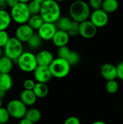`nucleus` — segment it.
<instances>
[{"label":"nucleus","instance_id":"f257e3e1","mask_svg":"<svg viewBox=\"0 0 123 124\" xmlns=\"http://www.w3.org/2000/svg\"><path fill=\"white\" fill-rule=\"evenodd\" d=\"M40 15L46 23H56L61 17V8L55 0H46L41 3Z\"/></svg>","mask_w":123,"mask_h":124},{"label":"nucleus","instance_id":"f03ea898","mask_svg":"<svg viewBox=\"0 0 123 124\" xmlns=\"http://www.w3.org/2000/svg\"><path fill=\"white\" fill-rule=\"evenodd\" d=\"M70 17L75 21L82 23L89 19L91 7L83 0H75L72 2L69 8Z\"/></svg>","mask_w":123,"mask_h":124},{"label":"nucleus","instance_id":"7ed1b4c3","mask_svg":"<svg viewBox=\"0 0 123 124\" xmlns=\"http://www.w3.org/2000/svg\"><path fill=\"white\" fill-rule=\"evenodd\" d=\"M15 62L19 69L24 73L34 72L38 65L36 54L30 51H24Z\"/></svg>","mask_w":123,"mask_h":124},{"label":"nucleus","instance_id":"20e7f679","mask_svg":"<svg viewBox=\"0 0 123 124\" xmlns=\"http://www.w3.org/2000/svg\"><path fill=\"white\" fill-rule=\"evenodd\" d=\"M49 69L54 78L60 79L64 78L69 75L71 70V65L65 59L57 57V58H54L49 65Z\"/></svg>","mask_w":123,"mask_h":124},{"label":"nucleus","instance_id":"39448f33","mask_svg":"<svg viewBox=\"0 0 123 124\" xmlns=\"http://www.w3.org/2000/svg\"><path fill=\"white\" fill-rule=\"evenodd\" d=\"M3 50L5 56L15 62L24 52L23 43L14 36L11 37L7 44L3 48Z\"/></svg>","mask_w":123,"mask_h":124},{"label":"nucleus","instance_id":"423d86ee","mask_svg":"<svg viewBox=\"0 0 123 124\" xmlns=\"http://www.w3.org/2000/svg\"><path fill=\"white\" fill-rule=\"evenodd\" d=\"M9 13L12 21L18 25L28 23V21L31 16L28 4L23 3H19L11 8Z\"/></svg>","mask_w":123,"mask_h":124},{"label":"nucleus","instance_id":"0eeeda50","mask_svg":"<svg viewBox=\"0 0 123 124\" xmlns=\"http://www.w3.org/2000/svg\"><path fill=\"white\" fill-rule=\"evenodd\" d=\"M6 108L7 109L10 117L17 120H21L25 118L28 110L27 106L20 99L10 100L7 103Z\"/></svg>","mask_w":123,"mask_h":124},{"label":"nucleus","instance_id":"6e6552de","mask_svg":"<svg viewBox=\"0 0 123 124\" xmlns=\"http://www.w3.org/2000/svg\"><path fill=\"white\" fill-rule=\"evenodd\" d=\"M89 20L98 28L104 27L109 21V14L102 9L94 10L90 15Z\"/></svg>","mask_w":123,"mask_h":124},{"label":"nucleus","instance_id":"1a4fd4ad","mask_svg":"<svg viewBox=\"0 0 123 124\" xmlns=\"http://www.w3.org/2000/svg\"><path fill=\"white\" fill-rule=\"evenodd\" d=\"M34 30L28 24L18 25L14 31V37L22 43H27L30 37L35 33Z\"/></svg>","mask_w":123,"mask_h":124},{"label":"nucleus","instance_id":"9d476101","mask_svg":"<svg viewBox=\"0 0 123 124\" xmlns=\"http://www.w3.org/2000/svg\"><path fill=\"white\" fill-rule=\"evenodd\" d=\"M57 30L58 29L55 23L45 22L37 31V33L43 41H50L52 40Z\"/></svg>","mask_w":123,"mask_h":124},{"label":"nucleus","instance_id":"9b49d317","mask_svg":"<svg viewBox=\"0 0 123 124\" xmlns=\"http://www.w3.org/2000/svg\"><path fill=\"white\" fill-rule=\"evenodd\" d=\"M98 28L88 19L80 23V36L86 39L94 38L97 33Z\"/></svg>","mask_w":123,"mask_h":124},{"label":"nucleus","instance_id":"f8f14e48","mask_svg":"<svg viewBox=\"0 0 123 124\" xmlns=\"http://www.w3.org/2000/svg\"><path fill=\"white\" fill-rule=\"evenodd\" d=\"M33 76L37 83L47 84L53 77L49 67L38 65L33 72Z\"/></svg>","mask_w":123,"mask_h":124},{"label":"nucleus","instance_id":"ddd939ff","mask_svg":"<svg viewBox=\"0 0 123 124\" xmlns=\"http://www.w3.org/2000/svg\"><path fill=\"white\" fill-rule=\"evenodd\" d=\"M101 76L107 81L115 80L117 78V66L112 63L104 64L100 69Z\"/></svg>","mask_w":123,"mask_h":124},{"label":"nucleus","instance_id":"4468645a","mask_svg":"<svg viewBox=\"0 0 123 124\" xmlns=\"http://www.w3.org/2000/svg\"><path fill=\"white\" fill-rule=\"evenodd\" d=\"M36 60L38 65L49 67L53 60H54L53 54L46 49H43L39 51L36 54Z\"/></svg>","mask_w":123,"mask_h":124},{"label":"nucleus","instance_id":"2eb2a0df","mask_svg":"<svg viewBox=\"0 0 123 124\" xmlns=\"http://www.w3.org/2000/svg\"><path fill=\"white\" fill-rule=\"evenodd\" d=\"M70 35L67 31L57 30L55 35L52 39V42L57 47H61L64 46H67V44L70 41Z\"/></svg>","mask_w":123,"mask_h":124},{"label":"nucleus","instance_id":"dca6fc26","mask_svg":"<svg viewBox=\"0 0 123 124\" xmlns=\"http://www.w3.org/2000/svg\"><path fill=\"white\" fill-rule=\"evenodd\" d=\"M37 97L33 90H26L24 89L21 92L20 94V100L28 107L33 106L37 101Z\"/></svg>","mask_w":123,"mask_h":124},{"label":"nucleus","instance_id":"f3484780","mask_svg":"<svg viewBox=\"0 0 123 124\" xmlns=\"http://www.w3.org/2000/svg\"><path fill=\"white\" fill-rule=\"evenodd\" d=\"M13 86V79L9 73H0V90L6 92L11 90Z\"/></svg>","mask_w":123,"mask_h":124},{"label":"nucleus","instance_id":"a211bd4d","mask_svg":"<svg viewBox=\"0 0 123 124\" xmlns=\"http://www.w3.org/2000/svg\"><path fill=\"white\" fill-rule=\"evenodd\" d=\"M12 22L9 12L0 10V31H7L11 25Z\"/></svg>","mask_w":123,"mask_h":124},{"label":"nucleus","instance_id":"6ab92c4d","mask_svg":"<svg viewBox=\"0 0 123 124\" xmlns=\"http://www.w3.org/2000/svg\"><path fill=\"white\" fill-rule=\"evenodd\" d=\"M14 61L4 54L0 58V73H10L12 70Z\"/></svg>","mask_w":123,"mask_h":124},{"label":"nucleus","instance_id":"aec40b11","mask_svg":"<svg viewBox=\"0 0 123 124\" xmlns=\"http://www.w3.org/2000/svg\"><path fill=\"white\" fill-rule=\"evenodd\" d=\"M72 22H73V20L70 17L63 16V17H61L56 22L55 24L58 30H62V31H65L67 32L72 24Z\"/></svg>","mask_w":123,"mask_h":124},{"label":"nucleus","instance_id":"412c9836","mask_svg":"<svg viewBox=\"0 0 123 124\" xmlns=\"http://www.w3.org/2000/svg\"><path fill=\"white\" fill-rule=\"evenodd\" d=\"M119 7V2L117 0H103L101 9L107 13H114Z\"/></svg>","mask_w":123,"mask_h":124},{"label":"nucleus","instance_id":"4be33fe9","mask_svg":"<svg viewBox=\"0 0 123 124\" xmlns=\"http://www.w3.org/2000/svg\"><path fill=\"white\" fill-rule=\"evenodd\" d=\"M33 91L37 98H44L49 94V87L46 84L36 82V84Z\"/></svg>","mask_w":123,"mask_h":124},{"label":"nucleus","instance_id":"5701e85b","mask_svg":"<svg viewBox=\"0 0 123 124\" xmlns=\"http://www.w3.org/2000/svg\"><path fill=\"white\" fill-rule=\"evenodd\" d=\"M44 20L41 16L40 14L38 15H31L30 17L29 18L28 21V24L34 30V31H38L41 25L44 23Z\"/></svg>","mask_w":123,"mask_h":124},{"label":"nucleus","instance_id":"b1692460","mask_svg":"<svg viewBox=\"0 0 123 124\" xmlns=\"http://www.w3.org/2000/svg\"><path fill=\"white\" fill-rule=\"evenodd\" d=\"M27 119L33 122V124H36L38 122L41 118V111L37 108H30L27 110V113L25 114V117Z\"/></svg>","mask_w":123,"mask_h":124},{"label":"nucleus","instance_id":"393cba45","mask_svg":"<svg viewBox=\"0 0 123 124\" xmlns=\"http://www.w3.org/2000/svg\"><path fill=\"white\" fill-rule=\"evenodd\" d=\"M42 39L39 36V35L37 33H35L30 39L28 41L27 44L28 47L31 49H38L41 47L42 44Z\"/></svg>","mask_w":123,"mask_h":124},{"label":"nucleus","instance_id":"a878e982","mask_svg":"<svg viewBox=\"0 0 123 124\" xmlns=\"http://www.w3.org/2000/svg\"><path fill=\"white\" fill-rule=\"evenodd\" d=\"M27 4H28V7L31 15L40 14L41 9V3L36 0H31Z\"/></svg>","mask_w":123,"mask_h":124},{"label":"nucleus","instance_id":"bb28decb","mask_svg":"<svg viewBox=\"0 0 123 124\" xmlns=\"http://www.w3.org/2000/svg\"><path fill=\"white\" fill-rule=\"evenodd\" d=\"M106 90L108 93L113 94L117 92L119 89V84L118 82L115 80H111V81H107L106 86H105Z\"/></svg>","mask_w":123,"mask_h":124},{"label":"nucleus","instance_id":"cd10ccee","mask_svg":"<svg viewBox=\"0 0 123 124\" xmlns=\"http://www.w3.org/2000/svg\"><path fill=\"white\" fill-rule=\"evenodd\" d=\"M66 60L70 63L71 66H74V65H78L79 62L80 61V56L77 52L72 50L70 54L68 55V57H67Z\"/></svg>","mask_w":123,"mask_h":124},{"label":"nucleus","instance_id":"c85d7f7f","mask_svg":"<svg viewBox=\"0 0 123 124\" xmlns=\"http://www.w3.org/2000/svg\"><path fill=\"white\" fill-rule=\"evenodd\" d=\"M70 36H76L80 35V23L73 20L72 24L67 31Z\"/></svg>","mask_w":123,"mask_h":124},{"label":"nucleus","instance_id":"c756f323","mask_svg":"<svg viewBox=\"0 0 123 124\" xmlns=\"http://www.w3.org/2000/svg\"><path fill=\"white\" fill-rule=\"evenodd\" d=\"M9 113L6 108H0V124H7L10 118Z\"/></svg>","mask_w":123,"mask_h":124},{"label":"nucleus","instance_id":"7c9ffc66","mask_svg":"<svg viewBox=\"0 0 123 124\" xmlns=\"http://www.w3.org/2000/svg\"><path fill=\"white\" fill-rule=\"evenodd\" d=\"M71 51L72 50L67 46L59 47L58 50H57V56H58V57L63 58V59L66 60Z\"/></svg>","mask_w":123,"mask_h":124},{"label":"nucleus","instance_id":"2f4dec72","mask_svg":"<svg viewBox=\"0 0 123 124\" xmlns=\"http://www.w3.org/2000/svg\"><path fill=\"white\" fill-rule=\"evenodd\" d=\"M10 38L11 37L7 31H0V46L4 48Z\"/></svg>","mask_w":123,"mask_h":124},{"label":"nucleus","instance_id":"473e14b6","mask_svg":"<svg viewBox=\"0 0 123 124\" xmlns=\"http://www.w3.org/2000/svg\"><path fill=\"white\" fill-rule=\"evenodd\" d=\"M88 5L94 10L101 9L103 0H88Z\"/></svg>","mask_w":123,"mask_h":124},{"label":"nucleus","instance_id":"72a5a7b5","mask_svg":"<svg viewBox=\"0 0 123 124\" xmlns=\"http://www.w3.org/2000/svg\"><path fill=\"white\" fill-rule=\"evenodd\" d=\"M36 84V82L30 78L25 79L23 82V88L26 90H33Z\"/></svg>","mask_w":123,"mask_h":124},{"label":"nucleus","instance_id":"f704fd0d","mask_svg":"<svg viewBox=\"0 0 123 124\" xmlns=\"http://www.w3.org/2000/svg\"><path fill=\"white\" fill-rule=\"evenodd\" d=\"M63 124H81L80 119L76 116H70L67 118Z\"/></svg>","mask_w":123,"mask_h":124},{"label":"nucleus","instance_id":"c9c22d12","mask_svg":"<svg viewBox=\"0 0 123 124\" xmlns=\"http://www.w3.org/2000/svg\"><path fill=\"white\" fill-rule=\"evenodd\" d=\"M117 78L123 81V61H121L117 64Z\"/></svg>","mask_w":123,"mask_h":124},{"label":"nucleus","instance_id":"e433bc0d","mask_svg":"<svg viewBox=\"0 0 123 124\" xmlns=\"http://www.w3.org/2000/svg\"><path fill=\"white\" fill-rule=\"evenodd\" d=\"M6 4L7 5V7H9L10 9L16 6L17 4H19V0H6Z\"/></svg>","mask_w":123,"mask_h":124},{"label":"nucleus","instance_id":"4c0bfd02","mask_svg":"<svg viewBox=\"0 0 123 124\" xmlns=\"http://www.w3.org/2000/svg\"><path fill=\"white\" fill-rule=\"evenodd\" d=\"M19 124H34L33 122H31L30 121H29L28 119H27L26 118H23L21 120H20Z\"/></svg>","mask_w":123,"mask_h":124},{"label":"nucleus","instance_id":"58836bf2","mask_svg":"<svg viewBox=\"0 0 123 124\" xmlns=\"http://www.w3.org/2000/svg\"><path fill=\"white\" fill-rule=\"evenodd\" d=\"M7 7L5 1H0V10H5Z\"/></svg>","mask_w":123,"mask_h":124},{"label":"nucleus","instance_id":"ea45409f","mask_svg":"<svg viewBox=\"0 0 123 124\" xmlns=\"http://www.w3.org/2000/svg\"><path fill=\"white\" fill-rule=\"evenodd\" d=\"M6 94H7L6 92L2 91V90H0V99L3 100L6 97Z\"/></svg>","mask_w":123,"mask_h":124},{"label":"nucleus","instance_id":"a19ab883","mask_svg":"<svg viewBox=\"0 0 123 124\" xmlns=\"http://www.w3.org/2000/svg\"><path fill=\"white\" fill-rule=\"evenodd\" d=\"M91 124H107L104 121H96L94 122H93Z\"/></svg>","mask_w":123,"mask_h":124},{"label":"nucleus","instance_id":"79ce46f5","mask_svg":"<svg viewBox=\"0 0 123 124\" xmlns=\"http://www.w3.org/2000/svg\"><path fill=\"white\" fill-rule=\"evenodd\" d=\"M31 0H19L20 3H23V4H28Z\"/></svg>","mask_w":123,"mask_h":124},{"label":"nucleus","instance_id":"37998d69","mask_svg":"<svg viewBox=\"0 0 123 124\" xmlns=\"http://www.w3.org/2000/svg\"><path fill=\"white\" fill-rule=\"evenodd\" d=\"M4 55V50H3V48L0 46V58Z\"/></svg>","mask_w":123,"mask_h":124},{"label":"nucleus","instance_id":"c03bdc74","mask_svg":"<svg viewBox=\"0 0 123 124\" xmlns=\"http://www.w3.org/2000/svg\"><path fill=\"white\" fill-rule=\"evenodd\" d=\"M2 105H3V100L0 99V108L2 107Z\"/></svg>","mask_w":123,"mask_h":124},{"label":"nucleus","instance_id":"a18cd8bd","mask_svg":"<svg viewBox=\"0 0 123 124\" xmlns=\"http://www.w3.org/2000/svg\"><path fill=\"white\" fill-rule=\"evenodd\" d=\"M36 1H38V2H40V3H43V2H44L45 1H46V0H36Z\"/></svg>","mask_w":123,"mask_h":124},{"label":"nucleus","instance_id":"49530a36","mask_svg":"<svg viewBox=\"0 0 123 124\" xmlns=\"http://www.w3.org/2000/svg\"><path fill=\"white\" fill-rule=\"evenodd\" d=\"M57 2H58V3H60V2H62V1H64L65 0H55Z\"/></svg>","mask_w":123,"mask_h":124},{"label":"nucleus","instance_id":"de8ad7c7","mask_svg":"<svg viewBox=\"0 0 123 124\" xmlns=\"http://www.w3.org/2000/svg\"><path fill=\"white\" fill-rule=\"evenodd\" d=\"M0 1H6V0H0Z\"/></svg>","mask_w":123,"mask_h":124},{"label":"nucleus","instance_id":"09e8293b","mask_svg":"<svg viewBox=\"0 0 123 124\" xmlns=\"http://www.w3.org/2000/svg\"></svg>","mask_w":123,"mask_h":124}]
</instances>
